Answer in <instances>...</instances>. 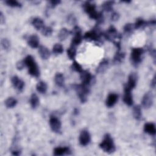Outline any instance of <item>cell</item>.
Here are the masks:
<instances>
[{"instance_id": "cell-35", "label": "cell", "mask_w": 156, "mask_h": 156, "mask_svg": "<svg viewBox=\"0 0 156 156\" xmlns=\"http://www.w3.org/2000/svg\"><path fill=\"white\" fill-rule=\"evenodd\" d=\"M5 3L8 5V6H10V7H18V8H20L22 6L21 4L17 1H15V0H7L5 1Z\"/></svg>"}, {"instance_id": "cell-24", "label": "cell", "mask_w": 156, "mask_h": 156, "mask_svg": "<svg viewBox=\"0 0 156 156\" xmlns=\"http://www.w3.org/2000/svg\"><path fill=\"white\" fill-rule=\"evenodd\" d=\"M72 34L71 31H69L66 28H62L60 30L58 34V38L60 41H63L65 39L67 38V37Z\"/></svg>"}, {"instance_id": "cell-22", "label": "cell", "mask_w": 156, "mask_h": 156, "mask_svg": "<svg viewBox=\"0 0 156 156\" xmlns=\"http://www.w3.org/2000/svg\"><path fill=\"white\" fill-rule=\"evenodd\" d=\"M69 151V149L68 147H57L54 148L53 154L55 156H60L68 154Z\"/></svg>"}, {"instance_id": "cell-31", "label": "cell", "mask_w": 156, "mask_h": 156, "mask_svg": "<svg viewBox=\"0 0 156 156\" xmlns=\"http://www.w3.org/2000/svg\"><path fill=\"white\" fill-rule=\"evenodd\" d=\"M17 104V100L13 98V97H9L5 101V105L8 108H12L16 106Z\"/></svg>"}, {"instance_id": "cell-16", "label": "cell", "mask_w": 156, "mask_h": 156, "mask_svg": "<svg viewBox=\"0 0 156 156\" xmlns=\"http://www.w3.org/2000/svg\"><path fill=\"white\" fill-rule=\"evenodd\" d=\"M39 38L36 35H31L27 38V44L32 48H37L39 46Z\"/></svg>"}, {"instance_id": "cell-18", "label": "cell", "mask_w": 156, "mask_h": 156, "mask_svg": "<svg viewBox=\"0 0 156 156\" xmlns=\"http://www.w3.org/2000/svg\"><path fill=\"white\" fill-rule=\"evenodd\" d=\"M31 24L32 26L38 30H42L43 28L44 27V23L43 20L40 18L36 17L32 19L31 21Z\"/></svg>"}, {"instance_id": "cell-40", "label": "cell", "mask_w": 156, "mask_h": 156, "mask_svg": "<svg viewBox=\"0 0 156 156\" xmlns=\"http://www.w3.org/2000/svg\"><path fill=\"white\" fill-rule=\"evenodd\" d=\"M67 21H68V23H69L70 24H73L76 23V20L75 16L71 14L68 16Z\"/></svg>"}, {"instance_id": "cell-9", "label": "cell", "mask_w": 156, "mask_h": 156, "mask_svg": "<svg viewBox=\"0 0 156 156\" xmlns=\"http://www.w3.org/2000/svg\"><path fill=\"white\" fill-rule=\"evenodd\" d=\"M49 122L51 129L54 132L57 133H60L61 132L62 124L59 119L55 116H51Z\"/></svg>"}, {"instance_id": "cell-43", "label": "cell", "mask_w": 156, "mask_h": 156, "mask_svg": "<svg viewBox=\"0 0 156 156\" xmlns=\"http://www.w3.org/2000/svg\"><path fill=\"white\" fill-rule=\"evenodd\" d=\"M11 152L12 154L14 155H19L21 154V151L19 149H13Z\"/></svg>"}, {"instance_id": "cell-37", "label": "cell", "mask_w": 156, "mask_h": 156, "mask_svg": "<svg viewBox=\"0 0 156 156\" xmlns=\"http://www.w3.org/2000/svg\"><path fill=\"white\" fill-rule=\"evenodd\" d=\"M52 32H53V30L52 27L49 26H44L41 30V34L45 37H49L51 35Z\"/></svg>"}, {"instance_id": "cell-4", "label": "cell", "mask_w": 156, "mask_h": 156, "mask_svg": "<svg viewBox=\"0 0 156 156\" xmlns=\"http://www.w3.org/2000/svg\"><path fill=\"white\" fill-rule=\"evenodd\" d=\"M103 37L108 41L113 42L114 44L117 42H120V39L121 38V35L118 33L116 29L111 26L103 34Z\"/></svg>"}, {"instance_id": "cell-13", "label": "cell", "mask_w": 156, "mask_h": 156, "mask_svg": "<svg viewBox=\"0 0 156 156\" xmlns=\"http://www.w3.org/2000/svg\"><path fill=\"white\" fill-rule=\"evenodd\" d=\"M80 77L82 81V83L87 86H89L93 79L91 73L86 70H83L80 73Z\"/></svg>"}, {"instance_id": "cell-45", "label": "cell", "mask_w": 156, "mask_h": 156, "mask_svg": "<svg viewBox=\"0 0 156 156\" xmlns=\"http://www.w3.org/2000/svg\"><path fill=\"white\" fill-rule=\"evenodd\" d=\"M151 86L153 88H154L155 87V76H154L153 79H152V80H151Z\"/></svg>"}, {"instance_id": "cell-34", "label": "cell", "mask_w": 156, "mask_h": 156, "mask_svg": "<svg viewBox=\"0 0 156 156\" xmlns=\"http://www.w3.org/2000/svg\"><path fill=\"white\" fill-rule=\"evenodd\" d=\"M123 29H124V34H126V35H130L133 32V31L135 29H134V26H133V24L127 23L124 26Z\"/></svg>"}, {"instance_id": "cell-5", "label": "cell", "mask_w": 156, "mask_h": 156, "mask_svg": "<svg viewBox=\"0 0 156 156\" xmlns=\"http://www.w3.org/2000/svg\"><path fill=\"white\" fill-rule=\"evenodd\" d=\"M144 52V49L141 48H135L132 49L130 54V60L134 66H138L142 62Z\"/></svg>"}, {"instance_id": "cell-26", "label": "cell", "mask_w": 156, "mask_h": 156, "mask_svg": "<svg viewBox=\"0 0 156 156\" xmlns=\"http://www.w3.org/2000/svg\"><path fill=\"white\" fill-rule=\"evenodd\" d=\"M47 84L44 81H40L36 85V89L37 91L41 94L46 93L47 91Z\"/></svg>"}, {"instance_id": "cell-23", "label": "cell", "mask_w": 156, "mask_h": 156, "mask_svg": "<svg viewBox=\"0 0 156 156\" xmlns=\"http://www.w3.org/2000/svg\"><path fill=\"white\" fill-rule=\"evenodd\" d=\"M124 58H125V53L123 52H121L120 50H118L113 57V62L115 64L120 63L124 60Z\"/></svg>"}, {"instance_id": "cell-17", "label": "cell", "mask_w": 156, "mask_h": 156, "mask_svg": "<svg viewBox=\"0 0 156 156\" xmlns=\"http://www.w3.org/2000/svg\"><path fill=\"white\" fill-rule=\"evenodd\" d=\"M123 101L128 106H131L133 104V100L131 91L124 90V93L123 96Z\"/></svg>"}, {"instance_id": "cell-27", "label": "cell", "mask_w": 156, "mask_h": 156, "mask_svg": "<svg viewBox=\"0 0 156 156\" xmlns=\"http://www.w3.org/2000/svg\"><path fill=\"white\" fill-rule=\"evenodd\" d=\"M39 99L38 96L35 93L31 94L30 98V104L33 109L36 108L39 104Z\"/></svg>"}, {"instance_id": "cell-28", "label": "cell", "mask_w": 156, "mask_h": 156, "mask_svg": "<svg viewBox=\"0 0 156 156\" xmlns=\"http://www.w3.org/2000/svg\"><path fill=\"white\" fill-rule=\"evenodd\" d=\"M133 115L135 119L140 120L142 117L141 108L139 105H135L133 108Z\"/></svg>"}, {"instance_id": "cell-10", "label": "cell", "mask_w": 156, "mask_h": 156, "mask_svg": "<svg viewBox=\"0 0 156 156\" xmlns=\"http://www.w3.org/2000/svg\"><path fill=\"white\" fill-rule=\"evenodd\" d=\"M137 82V76L135 73H131L128 77V80L126 85H124V90L131 91L136 85Z\"/></svg>"}, {"instance_id": "cell-1", "label": "cell", "mask_w": 156, "mask_h": 156, "mask_svg": "<svg viewBox=\"0 0 156 156\" xmlns=\"http://www.w3.org/2000/svg\"><path fill=\"white\" fill-rule=\"evenodd\" d=\"M84 11L88 15L89 17L96 21L98 24L104 22V18L102 13H99L96 10V5L91 2H85L83 5Z\"/></svg>"}, {"instance_id": "cell-36", "label": "cell", "mask_w": 156, "mask_h": 156, "mask_svg": "<svg viewBox=\"0 0 156 156\" xmlns=\"http://www.w3.org/2000/svg\"><path fill=\"white\" fill-rule=\"evenodd\" d=\"M71 68L73 71L79 73H80L83 71L82 66L76 61H74L73 62V63L71 65Z\"/></svg>"}, {"instance_id": "cell-32", "label": "cell", "mask_w": 156, "mask_h": 156, "mask_svg": "<svg viewBox=\"0 0 156 156\" xmlns=\"http://www.w3.org/2000/svg\"><path fill=\"white\" fill-rule=\"evenodd\" d=\"M114 1H105L102 4V9L104 11L109 12L112 10Z\"/></svg>"}, {"instance_id": "cell-14", "label": "cell", "mask_w": 156, "mask_h": 156, "mask_svg": "<svg viewBox=\"0 0 156 156\" xmlns=\"http://www.w3.org/2000/svg\"><path fill=\"white\" fill-rule=\"evenodd\" d=\"M11 82L13 87L19 91H22L24 88V82L18 76H14L12 77Z\"/></svg>"}, {"instance_id": "cell-25", "label": "cell", "mask_w": 156, "mask_h": 156, "mask_svg": "<svg viewBox=\"0 0 156 156\" xmlns=\"http://www.w3.org/2000/svg\"><path fill=\"white\" fill-rule=\"evenodd\" d=\"M54 81L55 84L58 87H63L64 85L65 79L63 75L60 73H57L55 74L54 77Z\"/></svg>"}, {"instance_id": "cell-20", "label": "cell", "mask_w": 156, "mask_h": 156, "mask_svg": "<svg viewBox=\"0 0 156 156\" xmlns=\"http://www.w3.org/2000/svg\"><path fill=\"white\" fill-rule=\"evenodd\" d=\"M108 66V61L107 59H103L97 66L96 69V72L97 73H103L107 69Z\"/></svg>"}, {"instance_id": "cell-38", "label": "cell", "mask_w": 156, "mask_h": 156, "mask_svg": "<svg viewBox=\"0 0 156 156\" xmlns=\"http://www.w3.org/2000/svg\"><path fill=\"white\" fill-rule=\"evenodd\" d=\"M1 46L4 50H7L10 46V43L7 38H3L1 40Z\"/></svg>"}, {"instance_id": "cell-8", "label": "cell", "mask_w": 156, "mask_h": 156, "mask_svg": "<svg viewBox=\"0 0 156 156\" xmlns=\"http://www.w3.org/2000/svg\"><path fill=\"white\" fill-rule=\"evenodd\" d=\"M72 34H74V37H73L71 40V45L77 46L79 44H80L83 39L81 29L79 26H74L72 31Z\"/></svg>"}, {"instance_id": "cell-29", "label": "cell", "mask_w": 156, "mask_h": 156, "mask_svg": "<svg viewBox=\"0 0 156 156\" xmlns=\"http://www.w3.org/2000/svg\"><path fill=\"white\" fill-rule=\"evenodd\" d=\"M147 25V22L144 21L143 18H137L135 24H133L135 29H139L140 28H143Z\"/></svg>"}, {"instance_id": "cell-33", "label": "cell", "mask_w": 156, "mask_h": 156, "mask_svg": "<svg viewBox=\"0 0 156 156\" xmlns=\"http://www.w3.org/2000/svg\"><path fill=\"white\" fill-rule=\"evenodd\" d=\"M63 52V47L60 43H56L52 48V52L55 55L61 54Z\"/></svg>"}, {"instance_id": "cell-42", "label": "cell", "mask_w": 156, "mask_h": 156, "mask_svg": "<svg viewBox=\"0 0 156 156\" xmlns=\"http://www.w3.org/2000/svg\"><path fill=\"white\" fill-rule=\"evenodd\" d=\"M25 66H26V65H25V63H24L23 60V61H20V62H17V63H16V68L18 70L23 69Z\"/></svg>"}, {"instance_id": "cell-2", "label": "cell", "mask_w": 156, "mask_h": 156, "mask_svg": "<svg viewBox=\"0 0 156 156\" xmlns=\"http://www.w3.org/2000/svg\"><path fill=\"white\" fill-rule=\"evenodd\" d=\"M23 61L26 66L28 68L29 74L33 77H38L40 76V70L34 58L32 55H29L24 58Z\"/></svg>"}, {"instance_id": "cell-7", "label": "cell", "mask_w": 156, "mask_h": 156, "mask_svg": "<svg viewBox=\"0 0 156 156\" xmlns=\"http://www.w3.org/2000/svg\"><path fill=\"white\" fill-rule=\"evenodd\" d=\"M102 36H103L102 32H101L98 27H96L85 33L83 38L87 41H100Z\"/></svg>"}, {"instance_id": "cell-12", "label": "cell", "mask_w": 156, "mask_h": 156, "mask_svg": "<svg viewBox=\"0 0 156 156\" xmlns=\"http://www.w3.org/2000/svg\"><path fill=\"white\" fill-rule=\"evenodd\" d=\"M154 102V96L151 92L146 93L143 97L141 103L142 105L144 108H150Z\"/></svg>"}, {"instance_id": "cell-6", "label": "cell", "mask_w": 156, "mask_h": 156, "mask_svg": "<svg viewBox=\"0 0 156 156\" xmlns=\"http://www.w3.org/2000/svg\"><path fill=\"white\" fill-rule=\"evenodd\" d=\"M74 89L76 90L77 94L82 103H85L87 101V95L90 91L89 86L85 85L82 83L74 85Z\"/></svg>"}, {"instance_id": "cell-30", "label": "cell", "mask_w": 156, "mask_h": 156, "mask_svg": "<svg viewBox=\"0 0 156 156\" xmlns=\"http://www.w3.org/2000/svg\"><path fill=\"white\" fill-rule=\"evenodd\" d=\"M67 55L70 60H74L76 55V46L71 45L67 49Z\"/></svg>"}, {"instance_id": "cell-15", "label": "cell", "mask_w": 156, "mask_h": 156, "mask_svg": "<svg viewBox=\"0 0 156 156\" xmlns=\"http://www.w3.org/2000/svg\"><path fill=\"white\" fill-rule=\"evenodd\" d=\"M118 99V95L116 93H110L106 99L105 104L106 106L110 108L115 105Z\"/></svg>"}, {"instance_id": "cell-19", "label": "cell", "mask_w": 156, "mask_h": 156, "mask_svg": "<svg viewBox=\"0 0 156 156\" xmlns=\"http://www.w3.org/2000/svg\"><path fill=\"white\" fill-rule=\"evenodd\" d=\"M144 131L151 135H155L156 133L155 124L153 122L145 123L144 125Z\"/></svg>"}, {"instance_id": "cell-39", "label": "cell", "mask_w": 156, "mask_h": 156, "mask_svg": "<svg viewBox=\"0 0 156 156\" xmlns=\"http://www.w3.org/2000/svg\"><path fill=\"white\" fill-rule=\"evenodd\" d=\"M60 2H61L60 1H57V0L49 1L48 2V3H49V7H51V8L55 7V6H57V5H58Z\"/></svg>"}, {"instance_id": "cell-41", "label": "cell", "mask_w": 156, "mask_h": 156, "mask_svg": "<svg viewBox=\"0 0 156 156\" xmlns=\"http://www.w3.org/2000/svg\"><path fill=\"white\" fill-rule=\"evenodd\" d=\"M119 18V15L118 13H117L116 12H113L110 16V19L113 21H116L117 20H118Z\"/></svg>"}, {"instance_id": "cell-11", "label": "cell", "mask_w": 156, "mask_h": 156, "mask_svg": "<svg viewBox=\"0 0 156 156\" xmlns=\"http://www.w3.org/2000/svg\"><path fill=\"white\" fill-rule=\"evenodd\" d=\"M79 143L82 146H87L91 141V136L87 130H83L81 131L79 137Z\"/></svg>"}, {"instance_id": "cell-21", "label": "cell", "mask_w": 156, "mask_h": 156, "mask_svg": "<svg viewBox=\"0 0 156 156\" xmlns=\"http://www.w3.org/2000/svg\"><path fill=\"white\" fill-rule=\"evenodd\" d=\"M38 53L43 60H47L50 57V52L49 49L44 46H40L38 48Z\"/></svg>"}, {"instance_id": "cell-44", "label": "cell", "mask_w": 156, "mask_h": 156, "mask_svg": "<svg viewBox=\"0 0 156 156\" xmlns=\"http://www.w3.org/2000/svg\"><path fill=\"white\" fill-rule=\"evenodd\" d=\"M0 22L2 24L5 23V16L3 15V14L1 12L0 13Z\"/></svg>"}, {"instance_id": "cell-3", "label": "cell", "mask_w": 156, "mask_h": 156, "mask_svg": "<svg viewBox=\"0 0 156 156\" xmlns=\"http://www.w3.org/2000/svg\"><path fill=\"white\" fill-rule=\"evenodd\" d=\"M99 147L104 152L108 154L113 153L115 151L113 140L109 133H106L104 136L103 140L99 144Z\"/></svg>"}]
</instances>
